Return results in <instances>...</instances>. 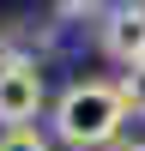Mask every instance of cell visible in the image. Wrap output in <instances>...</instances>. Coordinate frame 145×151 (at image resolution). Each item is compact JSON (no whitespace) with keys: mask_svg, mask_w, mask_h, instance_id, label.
<instances>
[{"mask_svg":"<svg viewBox=\"0 0 145 151\" xmlns=\"http://www.w3.org/2000/svg\"><path fill=\"white\" fill-rule=\"evenodd\" d=\"M121 127H127V103L103 79H79L55 97V139L72 151H109Z\"/></svg>","mask_w":145,"mask_h":151,"instance_id":"cell-1","label":"cell"},{"mask_svg":"<svg viewBox=\"0 0 145 151\" xmlns=\"http://www.w3.org/2000/svg\"><path fill=\"white\" fill-rule=\"evenodd\" d=\"M48 103V85H42V67L30 55H6L0 60V127H30Z\"/></svg>","mask_w":145,"mask_h":151,"instance_id":"cell-2","label":"cell"},{"mask_svg":"<svg viewBox=\"0 0 145 151\" xmlns=\"http://www.w3.org/2000/svg\"><path fill=\"white\" fill-rule=\"evenodd\" d=\"M97 42H103V55H109V60H121V67L145 60V0H121V6H103Z\"/></svg>","mask_w":145,"mask_h":151,"instance_id":"cell-3","label":"cell"},{"mask_svg":"<svg viewBox=\"0 0 145 151\" xmlns=\"http://www.w3.org/2000/svg\"><path fill=\"white\" fill-rule=\"evenodd\" d=\"M115 91H121V103H127V115H145V60H133V67L121 73Z\"/></svg>","mask_w":145,"mask_h":151,"instance_id":"cell-4","label":"cell"},{"mask_svg":"<svg viewBox=\"0 0 145 151\" xmlns=\"http://www.w3.org/2000/svg\"><path fill=\"white\" fill-rule=\"evenodd\" d=\"M0 151H55V145H48L36 127H6L0 133Z\"/></svg>","mask_w":145,"mask_h":151,"instance_id":"cell-5","label":"cell"},{"mask_svg":"<svg viewBox=\"0 0 145 151\" xmlns=\"http://www.w3.org/2000/svg\"><path fill=\"white\" fill-rule=\"evenodd\" d=\"M55 12H67V18H91V12H103V0H55Z\"/></svg>","mask_w":145,"mask_h":151,"instance_id":"cell-6","label":"cell"},{"mask_svg":"<svg viewBox=\"0 0 145 151\" xmlns=\"http://www.w3.org/2000/svg\"><path fill=\"white\" fill-rule=\"evenodd\" d=\"M109 151H145V139H115Z\"/></svg>","mask_w":145,"mask_h":151,"instance_id":"cell-7","label":"cell"}]
</instances>
